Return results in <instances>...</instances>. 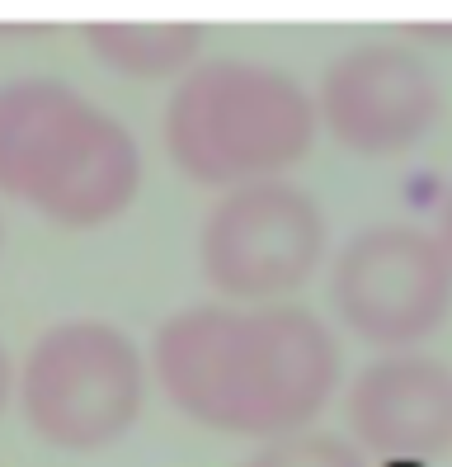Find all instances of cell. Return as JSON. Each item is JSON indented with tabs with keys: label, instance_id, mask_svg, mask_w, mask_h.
I'll list each match as a JSON object with an SVG mask.
<instances>
[{
	"label": "cell",
	"instance_id": "obj_1",
	"mask_svg": "<svg viewBox=\"0 0 452 467\" xmlns=\"http://www.w3.org/2000/svg\"><path fill=\"white\" fill-rule=\"evenodd\" d=\"M147 364L184 420L254 449L316 430L344 392L334 326L302 302H198L160 321Z\"/></svg>",
	"mask_w": 452,
	"mask_h": 467
},
{
	"label": "cell",
	"instance_id": "obj_2",
	"mask_svg": "<svg viewBox=\"0 0 452 467\" xmlns=\"http://www.w3.org/2000/svg\"><path fill=\"white\" fill-rule=\"evenodd\" d=\"M141 175L132 128L71 80L15 76L0 86V203L95 232L137 203Z\"/></svg>",
	"mask_w": 452,
	"mask_h": 467
},
{
	"label": "cell",
	"instance_id": "obj_3",
	"mask_svg": "<svg viewBox=\"0 0 452 467\" xmlns=\"http://www.w3.org/2000/svg\"><path fill=\"white\" fill-rule=\"evenodd\" d=\"M321 142L316 104L297 76L250 57H203L170 86L160 147L189 184L241 189L293 180Z\"/></svg>",
	"mask_w": 452,
	"mask_h": 467
},
{
	"label": "cell",
	"instance_id": "obj_4",
	"mask_svg": "<svg viewBox=\"0 0 452 467\" xmlns=\"http://www.w3.org/2000/svg\"><path fill=\"white\" fill-rule=\"evenodd\" d=\"M151 364L123 326L67 317L15 359V406L38 444L56 453L113 449L141 420Z\"/></svg>",
	"mask_w": 452,
	"mask_h": 467
},
{
	"label": "cell",
	"instance_id": "obj_5",
	"mask_svg": "<svg viewBox=\"0 0 452 467\" xmlns=\"http://www.w3.org/2000/svg\"><path fill=\"white\" fill-rule=\"evenodd\" d=\"M330 265L321 199L297 180H260L217 194L198 227V269L217 302H293Z\"/></svg>",
	"mask_w": 452,
	"mask_h": 467
},
{
	"label": "cell",
	"instance_id": "obj_6",
	"mask_svg": "<svg viewBox=\"0 0 452 467\" xmlns=\"http://www.w3.org/2000/svg\"><path fill=\"white\" fill-rule=\"evenodd\" d=\"M339 331L373 354L424 349L452 321V265L429 227L377 223L354 232L325 265Z\"/></svg>",
	"mask_w": 452,
	"mask_h": 467
},
{
	"label": "cell",
	"instance_id": "obj_7",
	"mask_svg": "<svg viewBox=\"0 0 452 467\" xmlns=\"http://www.w3.org/2000/svg\"><path fill=\"white\" fill-rule=\"evenodd\" d=\"M321 137L367 161L406 156L443 119V86L419 47L410 43H354L321 71L316 90Z\"/></svg>",
	"mask_w": 452,
	"mask_h": 467
},
{
	"label": "cell",
	"instance_id": "obj_8",
	"mask_svg": "<svg viewBox=\"0 0 452 467\" xmlns=\"http://www.w3.org/2000/svg\"><path fill=\"white\" fill-rule=\"evenodd\" d=\"M344 439L367 462H438L452 453V364L429 349L373 354L344 392Z\"/></svg>",
	"mask_w": 452,
	"mask_h": 467
},
{
	"label": "cell",
	"instance_id": "obj_9",
	"mask_svg": "<svg viewBox=\"0 0 452 467\" xmlns=\"http://www.w3.org/2000/svg\"><path fill=\"white\" fill-rule=\"evenodd\" d=\"M208 34L198 24H90L85 47L95 62L132 80H180L203 62Z\"/></svg>",
	"mask_w": 452,
	"mask_h": 467
},
{
	"label": "cell",
	"instance_id": "obj_10",
	"mask_svg": "<svg viewBox=\"0 0 452 467\" xmlns=\"http://www.w3.org/2000/svg\"><path fill=\"white\" fill-rule=\"evenodd\" d=\"M241 467H373L344 434L334 430H302L288 439H273V444H260Z\"/></svg>",
	"mask_w": 452,
	"mask_h": 467
},
{
	"label": "cell",
	"instance_id": "obj_11",
	"mask_svg": "<svg viewBox=\"0 0 452 467\" xmlns=\"http://www.w3.org/2000/svg\"><path fill=\"white\" fill-rule=\"evenodd\" d=\"M434 241H438V251H443V260L452 265V184L443 189V199H438V217H434Z\"/></svg>",
	"mask_w": 452,
	"mask_h": 467
},
{
	"label": "cell",
	"instance_id": "obj_12",
	"mask_svg": "<svg viewBox=\"0 0 452 467\" xmlns=\"http://www.w3.org/2000/svg\"><path fill=\"white\" fill-rule=\"evenodd\" d=\"M10 406H15V354L0 340V416H5Z\"/></svg>",
	"mask_w": 452,
	"mask_h": 467
},
{
	"label": "cell",
	"instance_id": "obj_13",
	"mask_svg": "<svg viewBox=\"0 0 452 467\" xmlns=\"http://www.w3.org/2000/svg\"><path fill=\"white\" fill-rule=\"evenodd\" d=\"M0 255H5V213H0Z\"/></svg>",
	"mask_w": 452,
	"mask_h": 467
}]
</instances>
